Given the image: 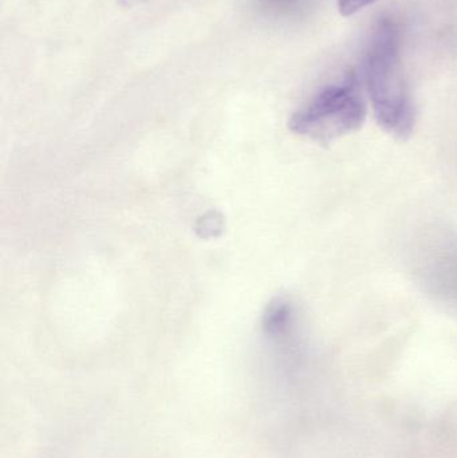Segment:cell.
Instances as JSON below:
<instances>
[{
	"label": "cell",
	"instance_id": "cell-1",
	"mask_svg": "<svg viewBox=\"0 0 457 458\" xmlns=\"http://www.w3.org/2000/svg\"><path fill=\"white\" fill-rule=\"evenodd\" d=\"M365 78L378 125L405 139L415 128L416 112L400 55V31L384 18L373 32L365 59Z\"/></svg>",
	"mask_w": 457,
	"mask_h": 458
},
{
	"label": "cell",
	"instance_id": "cell-2",
	"mask_svg": "<svg viewBox=\"0 0 457 458\" xmlns=\"http://www.w3.org/2000/svg\"><path fill=\"white\" fill-rule=\"evenodd\" d=\"M367 101L356 72H349L325 86L292 114L290 129L319 144H332L361 129Z\"/></svg>",
	"mask_w": 457,
	"mask_h": 458
},
{
	"label": "cell",
	"instance_id": "cell-3",
	"mask_svg": "<svg viewBox=\"0 0 457 458\" xmlns=\"http://www.w3.org/2000/svg\"><path fill=\"white\" fill-rule=\"evenodd\" d=\"M418 274L424 287L447 303L457 306V239L440 236L419 250Z\"/></svg>",
	"mask_w": 457,
	"mask_h": 458
},
{
	"label": "cell",
	"instance_id": "cell-4",
	"mask_svg": "<svg viewBox=\"0 0 457 458\" xmlns=\"http://www.w3.org/2000/svg\"><path fill=\"white\" fill-rule=\"evenodd\" d=\"M247 7L258 18L270 23H286L300 18L311 0H246Z\"/></svg>",
	"mask_w": 457,
	"mask_h": 458
},
{
	"label": "cell",
	"instance_id": "cell-5",
	"mask_svg": "<svg viewBox=\"0 0 457 458\" xmlns=\"http://www.w3.org/2000/svg\"><path fill=\"white\" fill-rule=\"evenodd\" d=\"M294 320V309L292 303L284 299H276L268 304L265 315H263V327L270 335H281L289 330Z\"/></svg>",
	"mask_w": 457,
	"mask_h": 458
},
{
	"label": "cell",
	"instance_id": "cell-6",
	"mask_svg": "<svg viewBox=\"0 0 457 458\" xmlns=\"http://www.w3.org/2000/svg\"><path fill=\"white\" fill-rule=\"evenodd\" d=\"M375 2L377 0H338V8L343 15L351 16Z\"/></svg>",
	"mask_w": 457,
	"mask_h": 458
},
{
	"label": "cell",
	"instance_id": "cell-7",
	"mask_svg": "<svg viewBox=\"0 0 457 458\" xmlns=\"http://www.w3.org/2000/svg\"><path fill=\"white\" fill-rule=\"evenodd\" d=\"M201 225L199 229H203V236L208 237V232H211V236H215V232L222 229V220L215 219V217H206L201 220Z\"/></svg>",
	"mask_w": 457,
	"mask_h": 458
}]
</instances>
